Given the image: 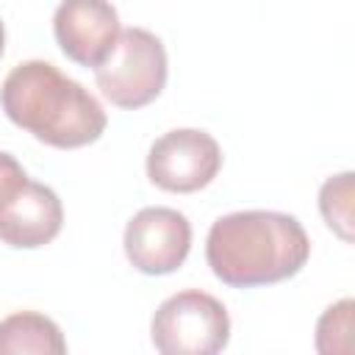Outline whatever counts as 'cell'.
Returning a JSON list of instances; mask_svg holds the SVG:
<instances>
[{"instance_id":"obj_2","label":"cell","mask_w":355,"mask_h":355,"mask_svg":"<svg viewBox=\"0 0 355 355\" xmlns=\"http://www.w3.org/2000/svg\"><path fill=\"white\" fill-rule=\"evenodd\" d=\"M0 105L17 128L55 150L94 144L108 125L100 100L42 58L22 61L6 75Z\"/></svg>"},{"instance_id":"obj_13","label":"cell","mask_w":355,"mask_h":355,"mask_svg":"<svg viewBox=\"0 0 355 355\" xmlns=\"http://www.w3.org/2000/svg\"><path fill=\"white\" fill-rule=\"evenodd\" d=\"M3 50H6V25L0 19V55H3Z\"/></svg>"},{"instance_id":"obj_12","label":"cell","mask_w":355,"mask_h":355,"mask_svg":"<svg viewBox=\"0 0 355 355\" xmlns=\"http://www.w3.org/2000/svg\"><path fill=\"white\" fill-rule=\"evenodd\" d=\"M25 180H28V172L22 169V164L11 153L0 150V205L8 202L22 189Z\"/></svg>"},{"instance_id":"obj_9","label":"cell","mask_w":355,"mask_h":355,"mask_svg":"<svg viewBox=\"0 0 355 355\" xmlns=\"http://www.w3.org/2000/svg\"><path fill=\"white\" fill-rule=\"evenodd\" d=\"M61 327L36 311H17L0 319V355H64Z\"/></svg>"},{"instance_id":"obj_7","label":"cell","mask_w":355,"mask_h":355,"mask_svg":"<svg viewBox=\"0 0 355 355\" xmlns=\"http://www.w3.org/2000/svg\"><path fill=\"white\" fill-rule=\"evenodd\" d=\"M119 14L111 0H61L53 33L61 53L78 67H97L119 36Z\"/></svg>"},{"instance_id":"obj_4","label":"cell","mask_w":355,"mask_h":355,"mask_svg":"<svg viewBox=\"0 0 355 355\" xmlns=\"http://www.w3.org/2000/svg\"><path fill=\"white\" fill-rule=\"evenodd\" d=\"M150 338L164 355H216L230 341V316L214 294L186 288L155 308Z\"/></svg>"},{"instance_id":"obj_1","label":"cell","mask_w":355,"mask_h":355,"mask_svg":"<svg viewBox=\"0 0 355 355\" xmlns=\"http://www.w3.org/2000/svg\"><path fill=\"white\" fill-rule=\"evenodd\" d=\"M311 258V239L283 211H233L205 239V261L230 288H258L294 277Z\"/></svg>"},{"instance_id":"obj_6","label":"cell","mask_w":355,"mask_h":355,"mask_svg":"<svg viewBox=\"0 0 355 355\" xmlns=\"http://www.w3.org/2000/svg\"><path fill=\"white\" fill-rule=\"evenodd\" d=\"M125 255L141 275H172L191 250V222L186 214L164 205L141 208L125 225Z\"/></svg>"},{"instance_id":"obj_5","label":"cell","mask_w":355,"mask_h":355,"mask_svg":"<svg viewBox=\"0 0 355 355\" xmlns=\"http://www.w3.org/2000/svg\"><path fill=\"white\" fill-rule=\"evenodd\" d=\"M222 169L219 141L200 128H175L158 136L147 153V178L164 191L191 194Z\"/></svg>"},{"instance_id":"obj_3","label":"cell","mask_w":355,"mask_h":355,"mask_svg":"<svg viewBox=\"0 0 355 355\" xmlns=\"http://www.w3.org/2000/svg\"><path fill=\"white\" fill-rule=\"evenodd\" d=\"M166 75V47L147 28H122L111 53L94 67L103 97L125 111L150 105L164 92Z\"/></svg>"},{"instance_id":"obj_10","label":"cell","mask_w":355,"mask_h":355,"mask_svg":"<svg viewBox=\"0 0 355 355\" xmlns=\"http://www.w3.org/2000/svg\"><path fill=\"white\" fill-rule=\"evenodd\" d=\"M352 172H341L336 178H327L319 189V211L322 219L327 222V227L341 239V241H352Z\"/></svg>"},{"instance_id":"obj_11","label":"cell","mask_w":355,"mask_h":355,"mask_svg":"<svg viewBox=\"0 0 355 355\" xmlns=\"http://www.w3.org/2000/svg\"><path fill=\"white\" fill-rule=\"evenodd\" d=\"M352 308L355 302L349 297L333 302L324 308V313L316 322V349L330 355V352H349V333H352Z\"/></svg>"},{"instance_id":"obj_8","label":"cell","mask_w":355,"mask_h":355,"mask_svg":"<svg viewBox=\"0 0 355 355\" xmlns=\"http://www.w3.org/2000/svg\"><path fill=\"white\" fill-rule=\"evenodd\" d=\"M64 225V205L58 194L36 180H25L22 189L0 205V241L14 250H39L50 244Z\"/></svg>"}]
</instances>
